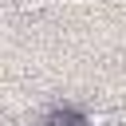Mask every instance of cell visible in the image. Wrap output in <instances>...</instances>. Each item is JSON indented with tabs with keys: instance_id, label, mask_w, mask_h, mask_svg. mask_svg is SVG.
<instances>
[{
	"instance_id": "1",
	"label": "cell",
	"mask_w": 126,
	"mask_h": 126,
	"mask_svg": "<svg viewBox=\"0 0 126 126\" xmlns=\"http://www.w3.org/2000/svg\"><path fill=\"white\" fill-rule=\"evenodd\" d=\"M39 126H91V110H83L75 102H51L39 114Z\"/></svg>"
},
{
	"instance_id": "2",
	"label": "cell",
	"mask_w": 126,
	"mask_h": 126,
	"mask_svg": "<svg viewBox=\"0 0 126 126\" xmlns=\"http://www.w3.org/2000/svg\"><path fill=\"white\" fill-rule=\"evenodd\" d=\"M20 8H24V12H32V8H43V0H20Z\"/></svg>"
}]
</instances>
